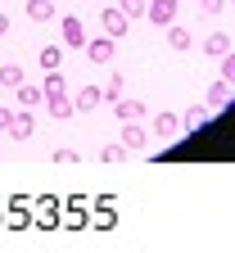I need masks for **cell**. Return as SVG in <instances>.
<instances>
[{"instance_id":"obj_21","label":"cell","mask_w":235,"mask_h":253,"mask_svg":"<svg viewBox=\"0 0 235 253\" xmlns=\"http://www.w3.org/2000/svg\"><path fill=\"white\" fill-rule=\"evenodd\" d=\"M18 82H27V77H23V68H18V63H0V86H5V90H14Z\"/></svg>"},{"instance_id":"obj_8","label":"cell","mask_w":235,"mask_h":253,"mask_svg":"<svg viewBox=\"0 0 235 253\" xmlns=\"http://www.w3.org/2000/svg\"><path fill=\"white\" fill-rule=\"evenodd\" d=\"M145 18H149L154 27L177 23V0H145Z\"/></svg>"},{"instance_id":"obj_10","label":"cell","mask_w":235,"mask_h":253,"mask_svg":"<svg viewBox=\"0 0 235 253\" xmlns=\"http://www.w3.org/2000/svg\"><path fill=\"white\" fill-rule=\"evenodd\" d=\"M118 145H127V154H141V149L149 145V131H145L141 122H122V140H118Z\"/></svg>"},{"instance_id":"obj_14","label":"cell","mask_w":235,"mask_h":253,"mask_svg":"<svg viewBox=\"0 0 235 253\" xmlns=\"http://www.w3.org/2000/svg\"><path fill=\"white\" fill-rule=\"evenodd\" d=\"M99 104H104V90H99V86H86V90L73 95V109H77V113H95Z\"/></svg>"},{"instance_id":"obj_18","label":"cell","mask_w":235,"mask_h":253,"mask_svg":"<svg viewBox=\"0 0 235 253\" xmlns=\"http://www.w3.org/2000/svg\"><path fill=\"white\" fill-rule=\"evenodd\" d=\"M32 221H37V226H59V212H54V199L50 195H41V208H37V217H32Z\"/></svg>"},{"instance_id":"obj_4","label":"cell","mask_w":235,"mask_h":253,"mask_svg":"<svg viewBox=\"0 0 235 253\" xmlns=\"http://www.w3.org/2000/svg\"><path fill=\"white\" fill-rule=\"evenodd\" d=\"M149 131H154L158 140H167V145L186 136V131H181V118H177V113H154V118H149Z\"/></svg>"},{"instance_id":"obj_2","label":"cell","mask_w":235,"mask_h":253,"mask_svg":"<svg viewBox=\"0 0 235 253\" xmlns=\"http://www.w3.org/2000/svg\"><path fill=\"white\" fill-rule=\"evenodd\" d=\"M86 226H95V231H113V226H118L113 195H99V199H95V208H91V217H86Z\"/></svg>"},{"instance_id":"obj_11","label":"cell","mask_w":235,"mask_h":253,"mask_svg":"<svg viewBox=\"0 0 235 253\" xmlns=\"http://www.w3.org/2000/svg\"><path fill=\"white\" fill-rule=\"evenodd\" d=\"M113 113H118L122 122H145V118H149V109H145L141 100H127V95H118V100H113Z\"/></svg>"},{"instance_id":"obj_6","label":"cell","mask_w":235,"mask_h":253,"mask_svg":"<svg viewBox=\"0 0 235 253\" xmlns=\"http://www.w3.org/2000/svg\"><path fill=\"white\" fill-rule=\"evenodd\" d=\"M86 217H91V212H86V195H73V199H68V208L59 212V226L82 231V226H86Z\"/></svg>"},{"instance_id":"obj_16","label":"cell","mask_w":235,"mask_h":253,"mask_svg":"<svg viewBox=\"0 0 235 253\" xmlns=\"http://www.w3.org/2000/svg\"><path fill=\"white\" fill-rule=\"evenodd\" d=\"M9 136H14V140H32V136H37V122H32V113H27V109H18V113H14Z\"/></svg>"},{"instance_id":"obj_31","label":"cell","mask_w":235,"mask_h":253,"mask_svg":"<svg viewBox=\"0 0 235 253\" xmlns=\"http://www.w3.org/2000/svg\"><path fill=\"white\" fill-rule=\"evenodd\" d=\"M54 5H59V0H54Z\"/></svg>"},{"instance_id":"obj_20","label":"cell","mask_w":235,"mask_h":253,"mask_svg":"<svg viewBox=\"0 0 235 253\" xmlns=\"http://www.w3.org/2000/svg\"><path fill=\"white\" fill-rule=\"evenodd\" d=\"M231 50V37H226V32H213V37L204 41V54H213V59H222Z\"/></svg>"},{"instance_id":"obj_7","label":"cell","mask_w":235,"mask_h":253,"mask_svg":"<svg viewBox=\"0 0 235 253\" xmlns=\"http://www.w3.org/2000/svg\"><path fill=\"white\" fill-rule=\"evenodd\" d=\"M231 100H235V86H231L226 77H217V82H213V86L204 90V104H208L213 113H222V109H226Z\"/></svg>"},{"instance_id":"obj_1","label":"cell","mask_w":235,"mask_h":253,"mask_svg":"<svg viewBox=\"0 0 235 253\" xmlns=\"http://www.w3.org/2000/svg\"><path fill=\"white\" fill-rule=\"evenodd\" d=\"M41 104H46L59 122L77 113V109H73V95H68V82H63V68L46 73V82H41Z\"/></svg>"},{"instance_id":"obj_32","label":"cell","mask_w":235,"mask_h":253,"mask_svg":"<svg viewBox=\"0 0 235 253\" xmlns=\"http://www.w3.org/2000/svg\"><path fill=\"white\" fill-rule=\"evenodd\" d=\"M231 5H235V0H231Z\"/></svg>"},{"instance_id":"obj_5","label":"cell","mask_w":235,"mask_h":253,"mask_svg":"<svg viewBox=\"0 0 235 253\" xmlns=\"http://www.w3.org/2000/svg\"><path fill=\"white\" fill-rule=\"evenodd\" d=\"M5 226H9V231H27V226H32V212H27V199H23V195L5 199Z\"/></svg>"},{"instance_id":"obj_23","label":"cell","mask_w":235,"mask_h":253,"mask_svg":"<svg viewBox=\"0 0 235 253\" xmlns=\"http://www.w3.org/2000/svg\"><path fill=\"white\" fill-rule=\"evenodd\" d=\"M99 163H127V145H104L99 149Z\"/></svg>"},{"instance_id":"obj_25","label":"cell","mask_w":235,"mask_h":253,"mask_svg":"<svg viewBox=\"0 0 235 253\" xmlns=\"http://www.w3.org/2000/svg\"><path fill=\"white\" fill-rule=\"evenodd\" d=\"M118 9L127 18H145V0H118Z\"/></svg>"},{"instance_id":"obj_28","label":"cell","mask_w":235,"mask_h":253,"mask_svg":"<svg viewBox=\"0 0 235 253\" xmlns=\"http://www.w3.org/2000/svg\"><path fill=\"white\" fill-rule=\"evenodd\" d=\"M199 9H204V14H213V18H217V14L226 9V0H199Z\"/></svg>"},{"instance_id":"obj_17","label":"cell","mask_w":235,"mask_h":253,"mask_svg":"<svg viewBox=\"0 0 235 253\" xmlns=\"http://www.w3.org/2000/svg\"><path fill=\"white\" fill-rule=\"evenodd\" d=\"M167 45H172V50H190V45H194L190 27H181V23H167Z\"/></svg>"},{"instance_id":"obj_26","label":"cell","mask_w":235,"mask_h":253,"mask_svg":"<svg viewBox=\"0 0 235 253\" xmlns=\"http://www.w3.org/2000/svg\"><path fill=\"white\" fill-rule=\"evenodd\" d=\"M54 163H63V168H73V163H82V154H77V149H54Z\"/></svg>"},{"instance_id":"obj_22","label":"cell","mask_w":235,"mask_h":253,"mask_svg":"<svg viewBox=\"0 0 235 253\" xmlns=\"http://www.w3.org/2000/svg\"><path fill=\"white\" fill-rule=\"evenodd\" d=\"M59 63H63V50H59V45H41V68H46V73H54Z\"/></svg>"},{"instance_id":"obj_19","label":"cell","mask_w":235,"mask_h":253,"mask_svg":"<svg viewBox=\"0 0 235 253\" xmlns=\"http://www.w3.org/2000/svg\"><path fill=\"white\" fill-rule=\"evenodd\" d=\"M14 95H18V109H37V104H41V86L18 82V86H14Z\"/></svg>"},{"instance_id":"obj_24","label":"cell","mask_w":235,"mask_h":253,"mask_svg":"<svg viewBox=\"0 0 235 253\" xmlns=\"http://www.w3.org/2000/svg\"><path fill=\"white\" fill-rule=\"evenodd\" d=\"M118 95H127V82H122V77L113 73V77H109V86H104V104H113Z\"/></svg>"},{"instance_id":"obj_29","label":"cell","mask_w":235,"mask_h":253,"mask_svg":"<svg viewBox=\"0 0 235 253\" xmlns=\"http://www.w3.org/2000/svg\"><path fill=\"white\" fill-rule=\"evenodd\" d=\"M9 122H14V109H0V131H9Z\"/></svg>"},{"instance_id":"obj_13","label":"cell","mask_w":235,"mask_h":253,"mask_svg":"<svg viewBox=\"0 0 235 253\" xmlns=\"http://www.w3.org/2000/svg\"><path fill=\"white\" fill-rule=\"evenodd\" d=\"M23 9H27L32 23H50V18H59V5H54V0H23Z\"/></svg>"},{"instance_id":"obj_15","label":"cell","mask_w":235,"mask_h":253,"mask_svg":"<svg viewBox=\"0 0 235 253\" xmlns=\"http://www.w3.org/2000/svg\"><path fill=\"white\" fill-rule=\"evenodd\" d=\"M208 118H213L208 104H190V109L181 113V131H199V126H208Z\"/></svg>"},{"instance_id":"obj_3","label":"cell","mask_w":235,"mask_h":253,"mask_svg":"<svg viewBox=\"0 0 235 253\" xmlns=\"http://www.w3.org/2000/svg\"><path fill=\"white\" fill-rule=\"evenodd\" d=\"M99 27H104V37L122 41V37H127V27H131V18H127L118 5H104V9H99Z\"/></svg>"},{"instance_id":"obj_30","label":"cell","mask_w":235,"mask_h":253,"mask_svg":"<svg viewBox=\"0 0 235 253\" xmlns=\"http://www.w3.org/2000/svg\"><path fill=\"white\" fill-rule=\"evenodd\" d=\"M5 32H9V14H0V37H5Z\"/></svg>"},{"instance_id":"obj_9","label":"cell","mask_w":235,"mask_h":253,"mask_svg":"<svg viewBox=\"0 0 235 253\" xmlns=\"http://www.w3.org/2000/svg\"><path fill=\"white\" fill-rule=\"evenodd\" d=\"M59 37H63V45H68V50H82V45H86L82 18H59Z\"/></svg>"},{"instance_id":"obj_12","label":"cell","mask_w":235,"mask_h":253,"mask_svg":"<svg viewBox=\"0 0 235 253\" xmlns=\"http://www.w3.org/2000/svg\"><path fill=\"white\" fill-rule=\"evenodd\" d=\"M82 50H86V59H91V63H109V59H113V37H95V41L86 37V45H82Z\"/></svg>"},{"instance_id":"obj_27","label":"cell","mask_w":235,"mask_h":253,"mask_svg":"<svg viewBox=\"0 0 235 253\" xmlns=\"http://www.w3.org/2000/svg\"><path fill=\"white\" fill-rule=\"evenodd\" d=\"M222 77H226V82L235 86V54H231V50L222 54Z\"/></svg>"}]
</instances>
